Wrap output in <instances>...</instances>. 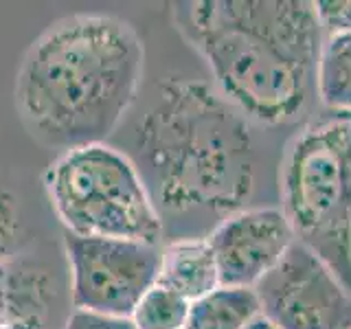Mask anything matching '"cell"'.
<instances>
[{"mask_svg": "<svg viewBox=\"0 0 351 329\" xmlns=\"http://www.w3.org/2000/svg\"><path fill=\"white\" fill-rule=\"evenodd\" d=\"M252 121L195 80H162L130 121L125 154L138 169L162 224V244L208 237L257 191L261 151Z\"/></svg>", "mask_w": 351, "mask_h": 329, "instance_id": "6da1fadb", "label": "cell"}, {"mask_svg": "<svg viewBox=\"0 0 351 329\" xmlns=\"http://www.w3.org/2000/svg\"><path fill=\"white\" fill-rule=\"evenodd\" d=\"M143 71L145 47L128 20L99 11L64 16L22 55L18 119L51 149L108 143L136 106Z\"/></svg>", "mask_w": 351, "mask_h": 329, "instance_id": "7a4b0ae2", "label": "cell"}, {"mask_svg": "<svg viewBox=\"0 0 351 329\" xmlns=\"http://www.w3.org/2000/svg\"><path fill=\"white\" fill-rule=\"evenodd\" d=\"M173 25L202 55L215 88L252 123L292 125L316 99L325 31L307 0H186Z\"/></svg>", "mask_w": 351, "mask_h": 329, "instance_id": "3957f363", "label": "cell"}, {"mask_svg": "<svg viewBox=\"0 0 351 329\" xmlns=\"http://www.w3.org/2000/svg\"><path fill=\"white\" fill-rule=\"evenodd\" d=\"M277 189L296 241L351 290V114L332 112L292 138Z\"/></svg>", "mask_w": 351, "mask_h": 329, "instance_id": "277c9868", "label": "cell"}, {"mask_svg": "<svg viewBox=\"0 0 351 329\" xmlns=\"http://www.w3.org/2000/svg\"><path fill=\"white\" fill-rule=\"evenodd\" d=\"M44 189L66 233L162 246V224L130 156L110 143L62 151Z\"/></svg>", "mask_w": 351, "mask_h": 329, "instance_id": "5b68a950", "label": "cell"}, {"mask_svg": "<svg viewBox=\"0 0 351 329\" xmlns=\"http://www.w3.org/2000/svg\"><path fill=\"white\" fill-rule=\"evenodd\" d=\"M64 252L75 310L130 318L158 279V244L66 233Z\"/></svg>", "mask_w": 351, "mask_h": 329, "instance_id": "8992f818", "label": "cell"}, {"mask_svg": "<svg viewBox=\"0 0 351 329\" xmlns=\"http://www.w3.org/2000/svg\"><path fill=\"white\" fill-rule=\"evenodd\" d=\"M255 292L261 314L277 329H351V290L301 241Z\"/></svg>", "mask_w": 351, "mask_h": 329, "instance_id": "52a82bcc", "label": "cell"}, {"mask_svg": "<svg viewBox=\"0 0 351 329\" xmlns=\"http://www.w3.org/2000/svg\"><path fill=\"white\" fill-rule=\"evenodd\" d=\"M206 239L215 255L219 285L255 288L279 266L296 235L281 206L257 204L222 219Z\"/></svg>", "mask_w": 351, "mask_h": 329, "instance_id": "ba28073f", "label": "cell"}, {"mask_svg": "<svg viewBox=\"0 0 351 329\" xmlns=\"http://www.w3.org/2000/svg\"><path fill=\"white\" fill-rule=\"evenodd\" d=\"M7 325L18 329H47L58 288L51 270L40 261L16 257L0 268Z\"/></svg>", "mask_w": 351, "mask_h": 329, "instance_id": "9c48e42d", "label": "cell"}, {"mask_svg": "<svg viewBox=\"0 0 351 329\" xmlns=\"http://www.w3.org/2000/svg\"><path fill=\"white\" fill-rule=\"evenodd\" d=\"M156 283L189 303L219 288L217 263L208 239L189 237L162 244Z\"/></svg>", "mask_w": 351, "mask_h": 329, "instance_id": "30bf717a", "label": "cell"}, {"mask_svg": "<svg viewBox=\"0 0 351 329\" xmlns=\"http://www.w3.org/2000/svg\"><path fill=\"white\" fill-rule=\"evenodd\" d=\"M261 314L255 288L219 285L191 303L184 329H246Z\"/></svg>", "mask_w": 351, "mask_h": 329, "instance_id": "8fae6325", "label": "cell"}, {"mask_svg": "<svg viewBox=\"0 0 351 329\" xmlns=\"http://www.w3.org/2000/svg\"><path fill=\"white\" fill-rule=\"evenodd\" d=\"M316 99L334 114H351V31L325 36L316 64Z\"/></svg>", "mask_w": 351, "mask_h": 329, "instance_id": "7c38bea8", "label": "cell"}, {"mask_svg": "<svg viewBox=\"0 0 351 329\" xmlns=\"http://www.w3.org/2000/svg\"><path fill=\"white\" fill-rule=\"evenodd\" d=\"M191 303L162 285L154 283L132 312L136 329H184Z\"/></svg>", "mask_w": 351, "mask_h": 329, "instance_id": "4fadbf2b", "label": "cell"}, {"mask_svg": "<svg viewBox=\"0 0 351 329\" xmlns=\"http://www.w3.org/2000/svg\"><path fill=\"white\" fill-rule=\"evenodd\" d=\"M25 241L27 224L20 197L7 186H0V268L20 257Z\"/></svg>", "mask_w": 351, "mask_h": 329, "instance_id": "5bb4252c", "label": "cell"}, {"mask_svg": "<svg viewBox=\"0 0 351 329\" xmlns=\"http://www.w3.org/2000/svg\"><path fill=\"white\" fill-rule=\"evenodd\" d=\"M316 11L325 36L351 31V0H318Z\"/></svg>", "mask_w": 351, "mask_h": 329, "instance_id": "9a60e30c", "label": "cell"}, {"mask_svg": "<svg viewBox=\"0 0 351 329\" xmlns=\"http://www.w3.org/2000/svg\"><path fill=\"white\" fill-rule=\"evenodd\" d=\"M62 329H136L132 318L123 316H108L86 310H73L64 321Z\"/></svg>", "mask_w": 351, "mask_h": 329, "instance_id": "2e32d148", "label": "cell"}, {"mask_svg": "<svg viewBox=\"0 0 351 329\" xmlns=\"http://www.w3.org/2000/svg\"><path fill=\"white\" fill-rule=\"evenodd\" d=\"M246 329H277V327H274L270 321H268V318L266 316H263V314H259L257 318H255V321H252L250 325H246Z\"/></svg>", "mask_w": 351, "mask_h": 329, "instance_id": "e0dca14e", "label": "cell"}, {"mask_svg": "<svg viewBox=\"0 0 351 329\" xmlns=\"http://www.w3.org/2000/svg\"><path fill=\"white\" fill-rule=\"evenodd\" d=\"M7 327V312H5V303H3V294H0V329Z\"/></svg>", "mask_w": 351, "mask_h": 329, "instance_id": "ac0fdd59", "label": "cell"}, {"mask_svg": "<svg viewBox=\"0 0 351 329\" xmlns=\"http://www.w3.org/2000/svg\"><path fill=\"white\" fill-rule=\"evenodd\" d=\"M5 329H18V327H11V325H7V327H5Z\"/></svg>", "mask_w": 351, "mask_h": 329, "instance_id": "d6986e66", "label": "cell"}]
</instances>
